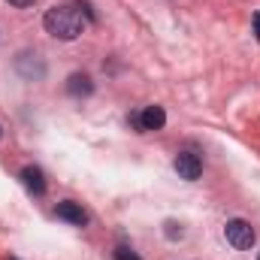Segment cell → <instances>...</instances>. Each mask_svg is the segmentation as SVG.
<instances>
[{"mask_svg": "<svg viewBox=\"0 0 260 260\" xmlns=\"http://www.w3.org/2000/svg\"><path fill=\"white\" fill-rule=\"evenodd\" d=\"M43 24H46V30H49L55 40H64V43L79 40L82 30H85V21H82V15H79L73 6H52V9L46 12Z\"/></svg>", "mask_w": 260, "mask_h": 260, "instance_id": "cell-1", "label": "cell"}, {"mask_svg": "<svg viewBox=\"0 0 260 260\" xmlns=\"http://www.w3.org/2000/svg\"><path fill=\"white\" fill-rule=\"evenodd\" d=\"M224 236H227V242H230L236 251H245V248H251V245H254V239H257L254 227H251L248 221H242V218H233V221H227V227H224Z\"/></svg>", "mask_w": 260, "mask_h": 260, "instance_id": "cell-2", "label": "cell"}, {"mask_svg": "<svg viewBox=\"0 0 260 260\" xmlns=\"http://www.w3.org/2000/svg\"><path fill=\"white\" fill-rule=\"evenodd\" d=\"M173 170L179 173V179H185V182H197V179L203 176V160L197 157L194 151H179L176 160H173Z\"/></svg>", "mask_w": 260, "mask_h": 260, "instance_id": "cell-3", "label": "cell"}, {"mask_svg": "<svg viewBox=\"0 0 260 260\" xmlns=\"http://www.w3.org/2000/svg\"><path fill=\"white\" fill-rule=\"evenodd\" d=\"M15 70L27 79V82H40L46 76V64L40 61V55H30V52H21L15 58Z\"/></svg>", "mask_w": 260, "mask_h": 260, "instance_id": "cell-4", "label": "cell"}, {"mask_svg": "<svg viewBox=\"0 0 260 260\" xmlns=\"http://www.w3.org/2000/svg\"><path fill=\"white\" fill-rule=\"evenodd\" d=\"M55 215H58L61 221H70V224H76V227H85V224H88V212H85L79 203H73V200H64V203H58V206H55Z\"/></svg>", "mask_w": 260, "mask_h": 260, "instance_id": "cell-5", "label": "cell"}, {"mask_svg": "<svg viewBox=\"0 0 260 260\" xmlns=\"http://www.w3.org/2000/svg\"><path fill=\"white\" fill-rule=\"evenodd\" d=\"M167 124V112L160 106H145L139 112V133H148V130H160Z\"/></svg>", "mask_w": 260, "mask_h": 260, "instance_id": "cell-6", "label": "cell"}, {"mask_svg": "<svg viewBox=\"0 0 260 260\" xmlns=\"http://www.w3.org/2000/svg\"><path fill=\"white\" fill-rule=\"evenodd\" d=\"M67 94H70V97H91V94H94L91 76H88V73H73V76L67 79Z\"/></svg>", "mask_w": 260, "mask_h": 260, "instance_id": "cell-7", "label": "cell"}, {"mask_svg": "<svg viewBox=\"0 0 260 260\" xmlns=\"http://www.w3.org/2000/svg\"><path fill=\"white\" fill-rule=\"evenodd\" d=\"M21 182H24V188H27L30 194H37V197L46 194V176H43L40 167H24V170H21Z\"/></svg>", "mask_w": 260, "mask_h": 260, "instance_id": "cell-8", "label": "cell"}, {"mask_svg": "<svg viewBox=\"0 0 260 260\" xmlns=\"http://www.w3.org/2000/svg\"><path fill=\"white\" fill-rule=\"evenodd\" d=\"M115 260H142V257H139L136 251H130L127 245H118V248H115Z\"/></svg>", "mask_w": 260, "mask_h": 260, "instance_id": "cell-9", "label": "cell"}, {"mask_svg": "<svg viewBox=\"0 0 260 260\" xmlns=\"http://www.w3.org/2000/svg\"><path fill=\"white\" fill-rule=\"evenodd\" d=\"M6 3H12V6H18V9H27V6H34V0H6Z\"/></svg>", "mask_w": 260, "mask_h": 260, "instance_id": "cell-10", "label": "cell"}, {"mask_svg": "<svg viewBox=\"0 0 260 260\" xmlns=\"http://www.w3.org/2000/svg\"><path fill=\"white\" fill-rule=\"evenodd\" d=\"M167 227H170V230H167V236H170V239H176V236H182V230H176V224H167Z\"/></svg>", "mask_w": 260, "mask_h": 260, "instance_id": "cell-11", "label": "cell"}, {"mask_svg": "<svg viewBox=\"0 0 260 260\" xmlns=\"http://www.w3.org/2000/svg\"><path fill=\"white\" fill-rule=\"evenodd\" d=\"M254 34H257V40H260V12L254 15Z\"/></svg>", "mask_w": 260, "mask_h": 260, "instance_id": "cell-12", "label": "cell"}, {"mask_svg": "<svg viewBox=\"0 0 260 260\" xmlns=\"http://www.w3.org/2000/svg\"><path fill=\"white\" fill-rule=\"evenodd\" d=\"M257 260H260V254H257Z\"/></svg>", "mask_w": 260, "mask_h": 260, "instance_id": "cell-13", "label": "cell"}, {"mask_svg": "<svg viewBox=\"0 0 260 260\" xmlns=\"http://www.w3.org/2000/svg\"><path fill=\"white\" fill-rule=\"evenodd\" d=\"M0 133H3V130H0Z\"/></svg>", "mask_w": 260, "mask_h": 260, "instance_id": "cell-14", "label": "cell"}]
</instances>
